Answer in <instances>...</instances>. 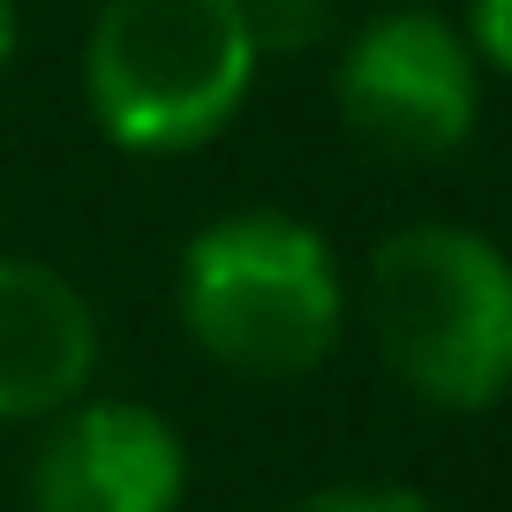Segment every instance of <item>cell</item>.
<instances>
[{
	"label": "cell",
	"instance_id": "cell-1",
	"mask_svg": "<svg viewBox=\"0 0 512 512\" xmlns=\"http://www.w3.org/2000/svg\"><path fill=\"white\" fill-rule=\"evenodd\" d=\"M174 309L196 354L249 384L309 377L347 332L332 241L294 211H226L196 226L174 272Z\"/></svg>",
	"mask_w": 512,
	"mask_h": 512
},
{
	"label": "cell",
	"instance_id": "cell-2",
	"mask_svg": "<svg viewBox=\"0 0 512 512\" xmlns=\"http://www.w3.org/2000/svg\"><path fill=\"white\" fill-rule=\"evenodd\" d=\"M241 0H98L83 38V106L128 159H181L226 136L256 91Z\"/></svg>",
	"mask_w": 512,
	"mask_h": 512
},
{
	"label": "cell",
	"instance_id": "cell-3",
	"mask_svg": "<svg viewBox=\"0 0 512 512\" xmlns=\"http://www.w3.org/2000/svg\"><path fill=\"white\" fill-rule=\"evenodd\" d=\"M369 332L392 377L445 415H482L512 377V264L475 226H400L369 256Z\"/></svg>",
	"mask_w": 512,
	"mask_h": 512
},
{
	"label": "cell",
	"instance_id": "cell-4",
	"mask_svg": "<svg viewBox=\"0 0 512 512\" xmlns=\"http://www.w3.org/2000/svg\"><path fill=\"white\" fill-rule=\"evenodd\" d=\"M339 121L362 151L400 166H430L475 136L482 121V61L467 53L460 23L407 0L384 8L339 53Z\"/></svg>",
	"mask_w": 512,
	"mask_h": 512
},
{
	"label": "cell",
	"instance_id": "cell-5",
	"mask_svg": "<svg viewBox=\"0 0 512 512\" xmlns=\"http://www.w3.org/2000/svg\"><path fill=\"white\" fill-rule=\"evenodd\" d=\"M31 512H181L189 445L144 400H68L23 475Z\"/></svg>",
	"mask_w": 512,
	"mask_h": 512
},
{
	"label": "cell",
	"instance_id": "cell-6",
	"mask_svg": "<svg viewBox=\"0 0 512 512\" xmlns=\"http://www.w3.org/2000/svg\"><path fill=\"white\" fill-rule=\"evenodd\" d=\"M98 309L76 279L0 249V422H46L98 377Z\"/></svg>",
	"mask_w": 512,
	"mask_h": 512
},
{
	"label": "cell",
	"instance_id": "cell-7",
	"mask_svg": "<svg viewBox=\"0 0 512 512\" xmlns=\"http://www.w3.org/2000/svg\"><path fill=\"white\" fill-rule=\"evenodd\" d=\"M339 8L347 0H241L256 53H317L339 31Z\"/></svg>",
	"mask_w": 512,
	"mask_h": 512
},
{
	"label": "cell",
	"instance_id": "cell-8",
	"mask_svg": "<svg viewBox=\"0 0 512 512\" xmlns=\"http://www.w3.org/2000/svg\"><path fill=\"white\" fill-rule=\"evenodd\" d=\"M294 512H437V505L407 482H332V490L302 497Z\"/></svg>",
	"mask_w": 512,
	"mask_h": 512
},
{
	"label": "cell",
	"instance_id": "cell-9",
	"mask_svg": "<svg viewBox=\"0 0 512 512\" xmlns=\"http://www.w3.org/2000/svg\"><path fill=\"white\" fill-rule=\"evenodd\" d=\"M467 38V53L482 61V76H497V68L512 61V0H475L467 16H452Z\"/></svg>",
	"mask_w": 512,
	"mask_h": 512
},
{
	"label": "cell",
	"instance_id": "cell-10",
	"mask_svg": "<svg viewBox=\"0 0 512 512\" xmlns=\"http://www.w3.org/2000/svg\"><path fill=\"white\" fill-rule=\"evenodd\" d=\"M16 61V0H0V76Z\"/></svg>",
	"mask_w": 512,
	"mask_h": 512
}]
</instances>
